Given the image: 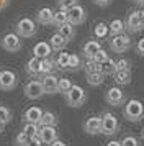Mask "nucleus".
Masks as SVG:
<instances>
[{"instance_id": "412c9836", "label": "nucleus", "mask_w": 144, "mask_h": 146, "mask_svg": "<svg viewBox=\"0 0 144 146\" xmlns=\"http://www.w3.org/2000/svg\"><path fill=\"white\" fill-rule=\"evenodd\" d=\"M115 76V82L118 86H126L131 82V69H123V71H116L113 74Z\"/></svg>"}, {"instance_id": "423d86ee", "label": "nucleus", "mask_w": 144, "mask_h": 146, "mask_svg": "<svg viewBox=\"0 0 144 146\" xmlns=\"http://www.w3.org/2000/svg\"><path fill=\"white\" fill-rule=\"evenodd\" d=\"M21 46H23L21 38L17 33H7L2 38V48L5 49L7 53H18L21 49Z\"/></svg>"}, {"instance_id": "7c9ffc66", "label": "nucleus", "mask_w": 144, "mask_h": 146, "mask_svg": "<svg viewBox=\"0 0 144 146\" xmlns=\"http://www.w3.org/2000/svg\"><path fill=\"white\" fill-rule=\"evenodd\" d=\"M69 56H71L69 53H59L56 61H54L56 66H57L59 69H67V67H69Z\"/></svg>"}, {"instance_id": "1a4fd4ad", "label": "nucleus", "mask_w": 144, "mask_h": 146, "mask_svg": "<svg viewBox=\"0 0 144 146\" xmlns=\"http://www.w3.org/2000/svg\"><path fill=\"white\" fill-rule=\"evenodd\" d=\"M124 27H126V30H128L129 33H139V31H143L144 23H143V20H141L139 10H133V12L128 15V18L124 21Z\"/></svg>"}, {"instance_id": "a18cd8bd", "label": "nucleus", "mask_w": 144, "mask_h": 146, "mask_svg": "<svg viewBox=\"0 0 144 146\" xmlns=\"http://www.w3.org/2000/svg\"><path fill=\"white\" fill-rule=\"evenodd\" d=\"M106 146H121V141H116V139H111L106 143Z\"/></svg>"}, {"instance_id": "20e7f679", "label": "nucleus", "mask_w": 144, "mask_h": 146, "mask_svg": "<svg viewBox=\"0 0 144 146\" xmlns=\"http://www.w3.org/2000/svg\"><path fill=\"white\" fill-rule=\"evenodd\" d=\"M118 130H120V123H118V118L110 112H105L102 115V135L105 136H113L116 135Z\"/></svg>"}, {"instance_id": "79ce46f5", "label": "nucleus", "mask_w": 144, "mask_h": 146, "mask_svg": "<svg viewBox=\"0 0 144 146\" xmlns=\"http://www.w3.org/2000/svg\"><path fill=\"white\" fill-rule=\"evenodd\" d=\"M41 145H44V143L41 141V138H39V136H34V138H30V141H28L26 146H41Z\"/></svg>"}, {"instance_id": "a878e982", "label": "nucleus", "mask_w": 144, "mask_h": 146, "mask_svg": "<svg viewBox=\"0 0 144 146\" xmlns=\"http://www.w3.org/2000/svg\"><path fill=\"white\" fill-rule=\"evenodd\" d=\"M39 125L41 126H56L57 125V115L52 112H43Z\"/></svg>"}, {"instance_id": "72a5a7b5", "label": "nucleus", "mask_w": 144, "mask_h": 146, "mask_svg": "<svg viewBox=\"0 0 144 146\" xmlns=\"http://www.w3.org/2000/svg\"><path fill=\"white\" fill-rule=\"evenodd\" d=\"M75 5H79V0H57V7L61 10H65V12H69Z\"/></svg>"}, {"instance_id": "c756f323", "label": "nucleus", "mask_w": 144, "mask_h": 146, "mask_svg": "<svg viewBox=\"0 0 144 146\" xmlns=\"http://www.w3.org/2000/svg\"><path fill=\"white\" fill-rule=\"evenodd\" d=\"M21 131L25 133L28 138H34V136H38V131H39V125L36 123H25L23 125V130Z\"/></svg>"}, {"instance_id": "de8ad7c7", "label": "nucleus", "mask_w": 144, "mask_h": 146, "mask_svg": "<svg viewBox=\"0 0 144 146\" xmlns=\"http://www.w3.org/2000/svg\"><path fill=\"white\" fill-rule=\"evenodd\" d=\"M139 15H141V20H143V23H144V10H139Z\"/></svg>"}, {"instance_id": "4c0bfd02", "label": "nucleus", "mask_w": 144, "mask_h": 146, "mask_svg": "<svg viewBox=\"0 0 144 146\" xmlns=\"http://www.w3.org/2000/svg\"><path fill=\"white\" fill-rule=\"evenodd\" d=\"M106 59H108V53L105 51L103 48H102V49H98L97 53H95V56H93V61H95V62H98V64L105 62Z\"/></svg>"}, {"instance_id": "6e6552de", "label": "nucleus", "mask_w": 144, "mask_h": 146, "mask_svg": "<svg viewBox=\"0 0 144 146\" xmlns=\"http://www.w3.org/2000/svg\"><path fill=\"white\" fill-rule=\"evenodd\" d=\"M17 84H18V77L13 71H8V69L0 71V89L2 90H5V92L13 90Z\"/></svg>"}, {"instance_id": "f8f14e48", "label": "nucleus", "mask_w": 144, "mask_h": 146, "mask_svg": "<svg viewBox=\"0 0 144 146\" xmlns=\"http://www.w3.org/2000/svg\"><path fill=\"white\" fill-rule=\"evenodd\" d=\"M84 131L87 135H100L102 133V117H89L84 123Z\"/></svg>"}, {"instance_id": "4468645a", "label": "nucleus", "mask_w": 144, "mask_h": 146, "mask_svg": "<svg viewBox=\"0 0 144 146\" xmlns=\"http://www.w3.org/2000/svg\"><path fill=\"white\" fill-rule=\"evenodd\" d=\"M57 82H59V77H56L54 74H46V76H43L41 84H43L44 94H57Z\"/></svg>"}, {"instance_id": "dca6fc26", "label": "nucleus", "mask_w": 144, "mask_h": 146, "mask_svg": "<svg viewBox=\"0 0 144 146\" xmlns=\"http://www.w3.org/2000/svg\"><path fill=\"white\" fill-rule=\"evenodd\" d=\"M52 18H54V12L49 7L39 8L38 13H36V21H38L39 25H44V27L52 25Z\"/></svg>"}, {"instance_id": "58836bf2", "label": "nucleus", "mask_w": 144, "mask_h": 146, "mask_svg": "<svg viewBox=\"0 0 144 146\" xmlns=\"http://www.w3.org/2000/svg\"><path fill=\"white\" fill-rule=\"evenodd\" d=\"M28 141H30V138H28L23 131L18 133V135L15 136V145H17V146H26V145H28Z\"/></svg>"}, {"instance_id": "ddd939ff", "label": "nucleus", "mask_w": 144, "mask_h": 146, "mask_svg": "<svg viewBox=\"0 0 144 146\" xmlns=\"http://www.w3.org/2000/svg\"><path fill=\"white\" fill-rule=\"evenodd\" d=\"M38 136L44 145H51L52 141L57 139V130H56V126H39Z\"/></svg>"}, {"instance_id": "f3484780", "label": "nucleus", "mask_w": 144, "mask_h": 146, "mask_svg": "<svg viewBox=\"0 0 144 146\" xmlns=\"http://www.w3.org/2000/svg\"><path fill=\"white\" fill-rule=\"evenodd\" d=\"M41 117H43V110H41L39 107H30V108L23 113L25 123H36V125H39Z\"/></svg>"}, {"instance_id": "5701e85b", "label": "nucleus", "mask_w": 144, "mask_h": 146, "mask_svg": "<svg viewBox=\"0 0 144 146\" xmlns=\"http://www.w3.org/2000/svg\"><path fill=\"white\" fill-rule=\"evenodd\" d=\"M108 28H110V35L111 36H115V35H121V33H124V30H126L124 21L120 20V18L111 20L110 23H108Z\"/></svg>"}, {"instance_id": "393cba45", "label": "nucleus", "mask_w": 144, "mask_h": 146, "mask_svg": "<svg viewBox=\"0 0 144 146\" xmlns=\"http://www.w3.org/2000/svg\"><path fill=\"white\" fill-rule=\"evenodd\" d=\"M115 71H116V61L115 59L108 58L105 62L100 64V72L103 74V76H111V74H115Z\"/></svg>"}, {"instance_id": "c03bdc74", "label": "nucleus", "mask_w": 144, "mask_h": 146, "mask_svg": "<svg viewBox=\"0 0 144 146\" xmlns=\"http://www.w3.org/2000/svg\"><path fill=\"white\" fill-rule=\"evenodd\" d=\"M51 146H67V145H65L62 139H59V138H57L56 141H52V143H51Z\"/></svg>"}, {"instance_id": "4be33fe9", "label": "nucleus", "mask_w": 144, "mask_h": 146, "mask_svg": "<svg viewBox=\"0 0 144 146\" xmlns=\"http://www.w3.org/2000/svg\"><path fill=\"white\" fill-rule=\"evenodd\" d=\"M57 31L62 35L67 41H71V40H74V38H75V27H74L72 23H69V21H67V23H64L62 27H59Z\"/></svg>"}, {"instance_id": "6ab92c4d", "label": "nucleus", "mask_w": 144, "mask_h": 146, "mask_svg": "<svg viewBox=\"0 0 144 146\" xmlns=\"http://www.w3.org/2000/svg\"><path fill=\"white\" fill-rule=\"evenodd\" d=\"M98 49H102V44L97 40H89L82 48V56L87 58V59H93V56H95Z\"/></svg>"}, {"instance_id": "f704fd0d", "label": "nucleus", "mask_w": 144, "mask_h": 146, "mask_svg": "<svg viewBox=\"0 0 144 146\" xmlns=\"http://www.w3.org/2000/svg\"><path fill=\"white\" fill-rule=\"evenodd\" d=\"M82 66V61H80V56L79 54H71L69 56V67L67 69H72V71H77L79 67Z\"/></svg>"}, {"instance_id": "09e8293b", "label": "nucleus", "mask_w": 144, "mask_h": 146, "mask_svg": "<svg viewBox=\"0 0 144 146\" xmlns=\"http://www.w3.org/2000/svg\"><path fill=\"white\" fill-rule=\"evenodd\" d=\"M3 128H5V123H2V121H0V133L3 131Z\"/></svg>"}, {"instance_id": "ea45409f", "label": "nucleus", "mask_w": 144, "mask_h": 146, "mask_svg": "<svg viewBox=\"0 0 144 146\" xmlns=\"http://www.w3.org/2000/svg\"><path fill=\"white\" fill-rule=\"evenodd\" d=\"M131 62L129 59H126V58H121V59L116 61V71H123V69H131ZM115 71V72H116Z\"/></svg>"}, {"instance_id": "0eeeda50", "label": "nucleus", "mask_w": 144, "mask_h": 146, "mask_svg": "<svg viewBox=\"0 0 144 146\" xmlns=\"http://www.w3.org/2000/svg\"><path fill=\"white\" fill-rule=\"evenodd\" d=\"M105 100H106V104L111 107H120L123 105L124 102H126V97H124V92L120 89L118 86H113L110 87L106 94H105Z\"/></svg>"}, {"instance_id": "2f4dec72", "label": "nucleus", "mask_w": 144, "mask_h": 146, "mask_svg": "<svg viewBox=\"0 0 144 146\" xmlns=\"http://www.w3.org/2000/svg\"><path fill=\"white\" fill-rule=\"evenodd\" d=\"M12 117H13V113L8 107L0 105V121H2V123H5V125L10 123V121H12Z\"/></svg>"}, {"instance_id": "c85d7f7f", "label": "nucleus", "mask_w": 144, "mask_h": 146, "mask_svg": "<svg viewBox=\"0 0 144 146\" xmlns=\"http://www.w3.org/2000/svg\"><path fill=\"white\" fill-rule=\"evenodd\" d=\"M54 66H56V62L51 59V56H49V58H44V59H41V76L52 74Z\"/></svg>"}, {"instance_id": "cd10ccee", "label": "nucleus", "mask_w": 144, "mask_h": 146, "mask_svg": "<svg viewBox=\"0 0 144 146\" xmlns=\"http://www.w3.org/2000/svg\"><path fill=\"white\" fill-rule=\"evenodd\" d=\"M103 80H105V76L100 72V71H98V72L87 74V82H89V86H92V87L102 86V84H103Z\"/></svg>"}, {"instance_id": "f257e3e1", "label": "nucleus", "mask_w": 144, "mask_h": 146, "mask_svg": "<svg viewBox=\"0 0 144 146\" xmlns=\"http://www.w3.org/2000/svg\"><path fill=\"white\" fill-rule=\"evenodd\" d=\"M64 95H65V104L69 107H72V108L82 107L85 104V100H87V94H85V90L80 86H72Z\"/></svg>"}, {"instance_id": "e433bc0d", "label": "nucleus", "mask_w": 144, "mask_h": 146, "mask_svg": "<svg viewBox=\"0 0 144 146\" xmlns=\"http://www.w3.org/2000/svg\"><path fill=\"white\" fill-rule=\"evenodd\" d=\"M121 146H141V145H139V139H137L136 136L128 135V136H124V138L121 139Z\"/></svg>"}, {"instance_id": "8fccbe9b", "label": "nucleus", "mask_w": 144, "mask_h": 146, "mask_svg": "<svg viewBox=\"0 0 144 146\" xmlns=\"http://www.w3.org/2000/svg\"><path fill=\"white\" fill-rule=\"evenodd\" d=\"M141 139L144 141V128H143V131H141Z\"/></svg>"}, {"instance_id": "39448f33", "label": "nucleus", "mask_w": 144, "mask_h": 146, "mask_svg": "<svg viewBox=\"0 0 144 146\" xmlns=\"http://www.w3.org/2000/svg\"><path fill=\"white\" fill-rule=\"evenodd\" d=\"M131 48V38L129 35L121 33V35H115L111 36L110 40V49L115 53H124Z\"/></svg>"}, {"instance_id": "7ed1b4c3", "label": "nucleus", "mask_w": 144, "mask_h": 146, "mask_svg": "<svg viewBox=\"0 0 144 146\" xmlns=\"http://www.w3.org/2000/svg\"><path fill=\"white\" fill-rule=\"evenodd\" d=\"M15 30H17V35H18L20 38H33L34 35L38 33L36 23L31 18H28V17H25V18H21V20L17 21Z\"/></svg>"}, {"instance_id": "a211bd4d", "label": "nucleus", "mask_w": 144, "mask_h": 146, "mask_svg": "<svg viewBox=\"0 0 144 146\" xmlns=\"http://www.w3.org/2000/svg\"><path fill=\"white\" fill-rule=\"evenodd\" d=\"M25 71H26V74L31 76V77H38V76H41V59L33 56L31 59L26 61Z\"/></svg>"}, {"instance_id": "2eb2a0df", "label": "nucleus", "mask_w": 144, "mask_h": 146, "mask_svg": "<svg viewBox=\"0 0 144 146\" xmlns=\"http://www.w3.org/2000/svg\"><path fill=\"white\" fill-rule=\"evenodd\" d=\"M52 53V48L49 43H46V41H39L36 43L34 46H33V54H34V58H39V59H44V58H49Z\"/></svg>"}, {"instance_id": "49530a36", "label": "nucleus", "mask_w": 144, "mask_h": 146, "mask_svg": "<svg viewBox=\"0 0 144 146\" xmlns=\"http://www.w3.org/2000/svg\"><path fill=\"white\" fill-rule=\"evenodd\" d=\"M137 5H141V7H144V0H134Z\"/></svg>"}, {"instance_id": "9d476101", "label": "nucleus", "mask_w": 144, "mask_h": 146, "mask_svg": "<svg viewBox=\"0 0 144 146\" xmlns=\"http://www.w3.org/2000/svg\"><path fill=\"white\" fill-rule=\"evenodd\" d=\"M44 95V89H43V84L41 80H30L28 84L25 86V97L30 100H36L41 99Z\"/></svg>"}, {"instance_id": "aec40b11", "label": "nucleus", "mask_w": 144, "mask_h": 146, "mask_svg": "<svg viewBox=\"0 0 144 146\" xmlns=\"http://www.w3.org/2000/svg\"><path fill=\"white\" fill-rule=\"evenodd\" d=\"M67 43H69V41L65 40L64 36L59 33V31H56V33L51 36V40H49V44H51L52 51H62Z\"/></svg>"}, {"instance_id": "9b49d317", "label": "nucleus", "mask_w": 144, "mask_h": 146, "mask_svg": "<svg viewBox=\"0 0 144 146\" xmlns=\"http://www.w3.org/2000/svg\"><path fill=\"white\" fill-rule=\"evenodd\" d=\"M69 23H72L74 27H77V25H82L87 18V13H85V8L82 5H75L74 8H71L69 12Z\"/></svg>"}, {"instance_id": "a19ab883", "label": "nucleus", "mask_w": 144, "mask_h": 146, "mask_svg": "<svg viewBox=\"0 0 144 146\" xmlns=\"http://www.w3.org/2000/svg\"><path fill=\"white\" fill-rule=\"evenodd\" d=\"M136 53L139 54V56H144V38H141V40L136 43Z\"/></svg>"}, {"instance_id": "bb28decb", "label": "nucleus", "mask_w": 144, "mask_h": 146, "mask_svg": "<svg viewBox=\"0 0 144 146\" xmlns=\"http://www.w3.org/2000/svg\"><path fill=\"white\" fill-rule=\"evenodd\" d=\"M69 21V13L65 12V10H61L59 8L57 12H54V18H52V25L54 27H62L64 23H67Z\"/></svg>"}, {"instance_id": "3c124183", "label": "nucleus", "mask_w": 144, "mask_h": 146, "mask_svg": "<svg viewBox=\"0 0 144 146\" xmlns=\"http://www.w3.org/2000/svg\"><path fill=\"white\" fill-rule=\"evenodd\" d=\"M41 146H48V145H41Z\"/></svg>"}, {"instance_id": "c9c22d12", "label": "nucleus", "mask_w": 144, "mask_h": 146, "mask_svg": "<svg viewBox=\"0 0 144 146\" xmlns=\"http://www.w3.org/2000/svg\"><path fill=\"white\" fill-rule=\"evenodd\" d=\"M72 86H74V84L71 82V79H59V82H57V92L65 94Z\"/></svg>"}, {"instance_id": "b1692460", "label": "nucleus", "mask_w": 144, "mask_h": 146, "mask_svg": "<svg viewBox=\"0 0 144 146\" xmlns=\"http://www.w3.org/2000/svg\"><path fill=\"white\" fill-rule=\"evenodd\" d=\"M108 35H110V28H108V25L103 23V21H100V23H97V25L93 27V36H95L97 40H103Z\"/></svg>"}, {"instance_id": "f03ea898", "label": "nucleus", "mask_w": 144, "mask_h": 146, "mask_svg": "<svg viewBox=\"0 0 144 146\" xmlns=\"http://www.w3.org/2000/svg\"><path fill=\"white\" fill-rule=\"evenodd\" d=\"M124 117L129 121H139L144 118V104L137 99H131L124 105Z\"/></svg>"}, {"instance_id": "37998d69", "label": "nucleus", "mask_w": 144, "mask_h": 146, "mask_svg": "<svg viewBox=\"0 0 144 146\" xmlns=\"http://www.w3.org/2000/svg\"><path fill=\"white\" fill-rule=\"evenodd\" d=\"M93 3L98 5V7H108L111 3V0H93Z\"/></svg>"}, {"instance_id": "473e14b6", "label": "nucleus", "mask_w": 144, "mask_h": 146, "mask_svg": "<svg viewBox=\"0 0 144 146\" xmlns=\"http://www.w3.org/2000/svg\"><path fill=\"white\" fill-rule=\"evenodd\" d=\"M84 71H85V74L98 72V71H100V64L95 62L93 59H87V62L84 64Z\"/></svg>"}]
</instances>
